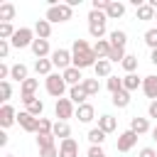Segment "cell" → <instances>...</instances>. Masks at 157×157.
Masks as SVG:
<instances>
[{
    "mask_svg": "<svg viewBox=\"0 0 157 157\" xmlns=\"http://www.w3.org/2000/svg\"><path fill=\"white\" fill-rule=\"evenodd\" d=\"M150 61L157 66V49H152V54H150Z\"/></svg>",
    "mask_w": 157,
    "mask_h": 157,
    "instance_id": "f907efd6",
    "label": "cell"
},
{
    "mask_svg": "<svg viewBox=\"0 0 157 157\" xmlns=\"http://www.w3.org/2000/svg\"><path fill=\"white\" fill-rule=\"evenodd\" d=\"M10 78H15V81L25 83V81H27V66H25V64H15V66H12V71H10Z\"/></svg>",
    "mask_w": 157,
    "mask_h": 157,
    "instance_id": "4316f807",
    "label": "cell"
},
{
    "mask_svg": "<svg viewBox=\"0 0 157 157\" xmlns=\"http://www.w3.org/2000/svg\"><path fill=\"white\" fill-rule=\"evenodd\" d=\"M37 147H39V150L54 147V135H42V132H37Z\"/></svg>",
    "mask_w": 157,
    "mask_h": 157,
    "instance_id": "d590c367",
    "label": "cell"
},
{
    "mask_svg": "<svg viewBox=\"0 0 157 157\" xmlns=\"http://www.w3.org/2000/svg\"><path fill=\"white\" fill-rule=\"evenodd\" d=\"M54 113H56V118H59V120H69V118H74V115H76V110H74L71 98H59V101H56V105H54Z\"/></svg>",
    "mask_w": 157,
    "mask_h": 157,
    "instance_id": "8992f818",
    "label": "cell"
},
{
    "mask_svg": "<svg viewBox=\"0 0 157 157\" xmlns=\"http://www.w3.org/2000/svg\"><path fill=\"white\" fill-rule=\"evenodd\" d=\"M93 52H96L98 59H108V54H110V42H108V39H98V42L93 44Z\"/></svg>",
    "mask_w": 157,
    "mask_h": 157,
    "instance_id": "7402d4cb",
    "label": "cell"
},
{
    "mask_svg": "<svg viewBox=\"0 0 157 157\" xmlns=\"http://www.w3.org/2000/svg\"><path fill=\"white\" fill-rule=\"evenodd\" d=\"M140 157H157V152H155L152 147H142V150H140Z\"/></svg>",
    "mask_w": 157,
    "mask_h": 157,
    "instance_id": "7dc6e473",
    "label": "cell"
},
{
    "mask_svg": "<svg viewBox=\"0 0 157 157\" xmlns=\"http://www.w3.org/2000/svg\"><path fill=\"white\" fill-rule=\"evenodd\" d=\"M52 135H54V137H61V140L71 137V128H69V123H66V120H56V123H54Z\"/></svg>",
    "mask_w": 157,
    "mask_h": 157,
    "instance_id": "ffe728a7",
    "label": "cell"
},
{
    "mask_svg": "<svg viewBox=\"0 0 157 157\" xmlns=\"http://www.w3.org/2000/svg\"><path fill=\"white\" fill-rule=\"evenodd\" d=\"M61 76H64L66 86H71V88H74V86H78V83L83 81V76H81V69H76V66H69V69H66Z\"/></svg>",
    "mask_w": 157,
    "mask_h": 157,
    "instance_id": "7c38bea8",
    "label": "cell"
},
{
    "mask_svg": "<svg viewBox=\"0 0 157 157\" xmlns=\"http://www.w3.org/2000/svg\"><path fill=\"white\" fill-rule=\"evenodd\" d=\"M69 98H71V103H76V105H83V103H86V98H88V93H86V91H83V86L78 83V86L69 88Z\"/></svg>",
    "mask_w": 157,
    "mask_h": 157,
    "instance_id": "e0dca14e",
    "label": "cell"
},
{
    "mask_svg": "<svg viewBox=\"0 0 157 157\" xmlns=\"http://www.w3.org/2000/svg\"><path fill=\"white\" fill-rule=\"evenodd\" d=\"M155 7L150 5V2H145V5H140L137 7V20H155Z\"/></svg>",
    "mask_w": 157,
    "mask_h": 157,
    "instance_id": "83f0119b",
    "label": "cell"
},
{
    "mask_svg": "<svg viewBox=\"0 0 157 157\" xmlns=\"http://www.w3.org/2000/svg\"><path fill=\"white\" fill-rule=\"evenodd\" d=\"M71 56H74L71 66H76V69H88V66H96L98 64V56H96L93 47H88L86 39H74Z\"/></svg>",
    "mask_w": 157,
    "mask_h": 157,
    "instance_id": "6da1fadb",
    "label": "cell"
},
{
    "mask_svg": "<svg viewBox=\"0 0 157 157\" xmlns=\"http://www.w3.org/2000/svg\"><path fill=\"white\" fill-rule=\"evenodd\" d=\"M142 91H145L147 98L157 101V76H145L142 78Z\"/></svg>",
    "mask_w": 157,
    "mask_h": 157,
    "instance_id": "4fadbf2b",
    "label": "cell"
},
{
    "mask_svg": "<svg viewBox=\"0 0 157 157\" xmlns=\"http://www.w3.org/2000/svg\"><path fill=\"white\" fill-rule=\"evenodd\" d=\"M15 120H17V113H15V108H12L10 103H5V105L0 108V125H2V128H10Z\"/></svg>",
    "mask_w": 157,
    "mask_h": 157,
    "instance_id": "8fae6325",
    "label": "cell"
},
{
    "mask_svg": "<svg viewBox=\"0 0 157 157\" xmlns=\"http://www.w3.org/2000/svg\"><path fill=\"white\" fill-rule=\"evenodd\" d=\"M145 44H147L150 49H157V27L145 32Z\"/></svg>",
    "mask_w": 157,
    "mask_h": 157,
    "instance_id": "ab89813d",
    "label": "cell"
},
{
    "mask_svg": "<svg viewBox=\"0 0 157 157\" xmlns=\"http://www.w3.org/2000/svg\"><path fill=\"white\" fill-rule=\"evenodd\" d=\"M125 56H128V54H125V49H115V47H110L108 61H110V64H115V61H118V64H123V59H125Z\"/></svg>",
    "mask_w": 157,
    "mask_h": 157,
    "instance_id": "836d02e7",
    "label": "cell"
},
{
    "mask_svg": "<svg viewBox=\"0 0 157 157\" xmlns=\"http://www.w3.org/2000/svg\"><path fill=\"white\" fill-rule=\"evenodd\" d=\"M81 86H83V91H86L88 96H96V93L101 91V83H98V78H83V81H81Z\"/></svg>",
    "mask_w": 157,
    "mask_h": 157,
    "instance_id": "f546056e",
    "label": "cell"
},
{
    "mask_svg": "<svg viewBox=\"0 0 157 157\" xmlns=\"http://www.w3.org/2000/svg\"><path fill=\"white\" fill-rule=\"evenodd\" d=\"M152 140H155V142H157V128H155V130H152Z\"/></svg>",
    "mask_w": 157,
    "mask_h": 157,
    "instance_id": "816d5d0a",
    "label": "cell"
},
{
    "mask_svg": "<svg viewBox=\"0 0 157 157\" xmlns=\"http://www.w3.org/2000/svg\"><path fill=\"white\" fill-rule=\"evenodd\" d=\"M130 130L135 132V135H145V132H150V123H147V118H130Z\"/></svg>",
    "mask_w": 157,
    "mask_h": 157,
    "instance_id": "9a60e30c",
    "label": "cell"
},
{
    "mask_svg": "<svg viewBox=\"0 0 157 157\" xmlns=\"http://www.w3.org/2000/svg\"><path fill=\"white\" fill-rule=\"evenodd\" d=\"M128 74H135V69H137V56H132V54H128L125 59H123V64H120Z\"/></svg>",
    "mask_w": 157,
    "mask_h": 157,
    "instance_id": "e575fe53",
    "label": "cell"
},
{
    "mask_svg": "<svg viewBox=\"0 0 157 157\" xmlns=\"http://www.w3.org/2000/svg\"><path fill=\"white\" fill-rule=\"evenodd\" d=\"M155 20H157V12H155Z\"/></svg>",
    "mask_w": 157,
    "mask_h": 157,
    "instance_id": "db71d44e",
    "label": "cell"
},
{
    "mask_svg": "<svg viewBox=\"0 0 157 157\" xmlns=\"http://www.w3.org/2000/svg\"><path fill=\"white\" fill-rule=\"evenodd\" d=\"M52 66H54L52 59H37V61H34V71H37V74H44V76L52 74Z\"/></svg>",
    "mask_w": 157,
    "mask_h": 157,
    "instance_id": "f1b7e54d",
    "label": "cell"
},
{
    "mask_svg": "<svg viewBox=\"0 0 157 157\" xmlns=\"http://www.w3.org/2000/svg\"><path fill=\"white\" fill-rule=\"evenodd\" d=\"M105 12H98V10H91L88 12V34L98 42V39H103V34H105Z\"/></svg>",
    "mask_w": 157,
    "mask_h": 157,
    "instance_id": "7a4b0ae2",
    "label": "cell"
},
{
    "mask_svg": "<svg viewBox=\"0 0 157 157\" xmlns=\"http://www.w3.org/2000/svg\"><path fill=\"white\" fill-rule=\"evenodd\" d=\"M12 17H15V5L12 2H2L0 5V20L2 22H10Z\"/></svg>",
    "mask_w": 157,
    "mask_h": 157,
    "instance_id": "4dcf8cb0",
    "label": "cell"
},
{
    "mask_svg": "<svg viewBox=\"0 0 157 157\" xmlns=\"http://www.w3.org/2000/svg\"><path fill=\"white\" fill-rule=\"evenodd\" d=\"M44 86H47V93L54 96L56 101H59V98L64 96V91H66V81H64L61 74H49L47 81H44Z\"/></svg>",
    "mask_w": 157,
    "mask_h": 157,
    "instance_id": "277c9868",
    "label": "cell"
},
{
    "mask_svg": "<svg viewBox=\"0 0 157 157\" xmlns=\"http://www.w3.org/2000/svg\"><path fill=\"white\" fill-rule=\"evenodd\" d=\"M32 54L37 59H47V54H49V39H34L32 42Z\"/></svg>",
    "mask_w": 157,
    "mask_h": 157,
    "instance_id": "5bb4252c",
    "label": "cell"
},
{
    "mask_svg": "<svg viewBox=\"0 0 157 157\" xmlns=\"http://www.w3.org/2000/svg\"><path fill=\"white\" fill-rule=\"evenodd\" d=\"M37 86H39V81H37V78H27V81L20 86V91H22V98H34V91H37Z\"/></svg>",
    "mask_w": 157,
    "mask_h": 157,
    "instance_id": "603a6c76",
    "label": "cell"
},
{
    "mask_svg": "<svg viewBox=\"0 0 157 157\" xmlns=\"http://www.w3.org/2000/svg\"><path fill=\"white\" fill-rule=\"evenodd\" d=\"M88 157H105V152L101 150V145H91V150H88Z\"/></svg>",
    "mask_w": 157,
    "mask_h": 157,
    "instance_id": "f6af8a7d",
    "label": "cell"
},
{
    "mask_svg": "<svg viewBox=\"0 0 157 157\" xmlns=\"http://www.w3.org/2000/svg\"><path fill=\"white\" fill-rule=\"evenodd\" d=\"M0 145H7V132H5V130L0 132Z\"/></svg>",
    "mask_w": 157,
    "mask_h": 157,
    "instance_id": "681fc988",
    "label": "cell"
},
{
    "mask_svg": "<svg viewBox=\"0 0 157 157\" xmlns=\"http://www.w3.org/2000/svg\"><path fill=\"white\" fill-rule=\"evenodd\" d=\"M42 110H44V103H42L39 98H37L34 103H29V105H27V113H29V115H34V118H42Z\"/></svg>",
    "mask_w": 157,
    "mask_h": 157,
    "instance_id": "74e56055",
    "label": "cell"
},
{
    "mask_svg": "<svg viewBox=\"0 0 157 157\" xmlns=\"http://www.w3.org/2000/svg\"><path fill=\"white\" fill-rule=\"evenodd\" d=\"M123 15H125V5H123V2H110L108 10H105V17H108V20H118V17H123Z\"/></svg>",
    "mask_w": 157,
    "mask_h": 157,
    "instance_id": "44dd1931",
    "label": "cell"
},
{
    "mask_svg": "<svg viewBox=\"0 0 157 157\" xmlns=\"http://www.w3.org/2000/svg\"><path fill=\"white\" fill-rule=\"evenodd\" d=\"M71 61H74V56H71V52L69 49H56V52H52V64L54 66H59V69H69L71 66Z\"/></svg>",
    "mask_w": 157,
    "mask_h": 157,
    "instance_id": "9c48e42d",
    "label": "cell"
},
{
    "mask_svg": "<svg viewBox=\"0 0 157 157\" xmlns=\"http://www.w3.org/2000/svg\"><path fill=\"white\" fill-rule=\"evenodd\" d=\"M137 86H142V81L137 78V74H128V76L123 78V88H125V91H135Z\"/></svg>",
    "mask_w": 157,
    "mask_h": 157,
    "instance_id": "1f68e13d",
    "label": "cell"
},
{
    "mask_svg": "<svg viewBox=\"0 0 157 157\" xmlns=\"http://www.w3.org/2000/svg\"><path fill=\"white\" fill-rule=\"evenodd\" d=\"M5 157H15V155H5Z\"/></svg>",
    "mask_w": 157,
    "mask_h": 157,
    "instance_id": "f5cc1de1",
    "label": "cell"
},
{
    "mask_svg": "<svg viewBox=\"0 0 157 157\" xmlns=\"http://www.w3.org/2000/svg\"><path fill=\"white\" fill-rule=\"evenodd\" d=\"M39 157H59L56 145H54V147H44V150H39Z\"/></svg>",
    "mask_w": 157,
    "mask_h": 157,
    "instance_id": "7bdbcfd3",
    "label": "cell"
},
{
    "mask_svg": "<svg viewBox=\"0 0 157 157\" xmlns=\"http://www.w3.org/2000/svg\"><path fill=\"white\" fill-rule=\"evenodd\" d=\"M17 123H20V128H22V130H27V132H39V118L29 115L27 110L17 113Z\"/></svg>",
    "mask_w": 157,
    "mask_h": 157,
    "instance_id": "52a82bcc",
    "label": "cell"
},
{
    "mask_svg": "<svg viewBox=\"0 0 157 157\" xmlns=\"http://www.w3.org/2000/svg\"><path fill=\"white\" fill-rule=\"evenodd\" d=\"M71 15H74V7L71 5H66V2H61V5H52V7H47V22H66V20H71Z\"/></svg>",
    "mask_w": 157,
    "mask_h": 157,
    "instance_id": "3957f363",
    "label": "cell"
},
{
    "mask_svg": "<svg viewBox=\"0 0 157 157\" xmlns=\"http://www.w3.org/2000/svg\"><path fill=\"white\" fill-rule=\"evenodd\" d=\"M93 115H96V110H93V105H91V103H83V105H78V108H76V118H78L81 123H91V120H93Z\"/></svg>",
    "mask_w": 157,
    "mask_h": 157,
    "instance_id": "ac0fdd59",
    "label": "cell"
},
{
    "mask_svg": "<svg viewBox=\"0 0 157 157\" xmlns=\"http://www.w3.org/2000/svg\"><path fill=\"white\" fill-rule=\"evenodd\" d=\"M52 130H54V123L47 120V118H39V132L42 135H52Z\"/></svg>",
    "mask_w": 157,
    "mask_h": 157,
    "instance_id": "b9f144b4",
    "label": "cell"
},
{
    "mask_svg": "<svg viewBox=\"0 0 157 157\" xmlns=\"http://www.w3.org/2000/svg\"><path fill=\"white\" fill-rule=\"evenodd\" d=\"M15 32H17V29H15L10 22H2V25H0V39H12Z\"/></svg>",
    "mask_w": 157,
    "mask_h": 157,
    "instance_id": "8d00e7d4",
    "label": "cell"
},
{
    "mask_svg": "<svg viewBox=\"0 0 157 157\" xmlns=\"http://www.w3.org/2000/svg\"><path fill=\"white\" fill-rule=\"evenodd\" d=\"M110 47H115V49H125V44H128V34L123 32V29H115V32H110Z\"/></svg>",
    "mask_w": 157,
    "mask_h": 157,
    "instance_id": "d6986e66",
    "label": "cell"
},
{
    "mask_svg": "<svg viewBox=\"0 0 157 157\" xmlns=\"http://www.w3.org/2000/svg\"><path fill=\"white\" fill-rule=\"evenodd\" d=\"M108 91H110V93H118V91H123V78H118V76H110V78H108Z\"/></svg>",
    "mask_w": 157,
    "mask_h": 157,
    "instance_id": "60d3db41",
    "label": "cell"
},
{
    "mask_svg": "<svg viewBox=\"0 0 157 157\" xmlns=\"http://www.w3.org/2000/svg\"><path fill=\"white\" fill-rule=\"evenodd\" d=\"M113 105L115 108H128L130 105V91H118V93H113Z\"/></svg>",
    "mask_w": 157,
    "mask_h": 157,
    "instance_id": "cb8c5ba5",
    "label": "cell"
},
{
    "mask_svg": "<svg viewBox=\"0 0 157 157\" xmlns=\"http://www.w3.org/2000/svg\"><path fill=\"white\" fill-rule=\"evenodd\" d=\"M103 140H105V132H103L101 128L88 130V142H91V145H103Z\"/></svg>",
    "mask_w": 157,
    "mask_h": 157,
    "instance_id": "d6a6232c",
    "label": "cell"
},
{
    "mask_svg": "<svg viewBox=\"0 0 157 157\" xmlns=\"http://www.w3.org/2000/svg\"><path fill=\"white\" fill-rule=\"evenodd\" d=\"M10 54V42L7 39H0V59H5Z\"/></svg>",
    "mask_w": 157,
    "mask_h": 157,
    "instance_id": "ee69618b",
    "label": "cell"
},
{
    "mask_svg": "<svg viewBox=\"0 0 157 157\" xmlns=\"http://www.w3.org/2000/svg\"><path fill=\"white\" fill-rule=\"evenodd\" d=\"M32 42H34V29H29V27H20V29L15 32V37L10 39V44L17 47V49H22V47H32Z\"/></svg>",
    "mask_w": 157,
    "mask_h": 157,
    "instance_id": "5b68a950",
    "label": "cell"
},
{
    "mask_svg": "<svg viewBox=\"0 0 157 157\" xmlns=\"http://www.w3.org/2000/svg\"><path fill=\"white\" fill-rule=\"evenodd\" d=\"M98 128L108 135V132H113V130L118 128V123H115V118H113V115H101V118H98Z\"/></svg>",
    "mask_w": 157,
    "mask_h": 157,
    "instance_id": "d4e9b609",
    "label": "cell"
},
{
    "mask_svg": "<svg viewBox=\"0 0 157 157\" xmlns=\"http://www.w3.org/2000/svg\"><path fill=\"white\" fill-rule=\"evenodd\" d=\"M34 34H37V39H49V34H52V22L37 20V22H34Z\"/></svg>",
    "mask_w": 157,
    "mask_h": 157,
    "instance_id": "2e32d148",
    "label": "cell"
},
{
    "mask_svg": "<svg viewBox=\"0 0 157 157\" xmlns=\"http://www.w3.org/2000/svg\"><path fill=\"white\" fill-rule=\"evenodd\" d=\"M10 71H12V66H7V64H0V81H7Z\"/></svg>",
    "mask_w": 157,
    "mask_h": 157,
    "instance_id": "bcb514c9",
    "label": "cell"
},
{
    "mask_svg": "<svg viewBox=\"0 0 157 157\" xmlns=\"http://www.w3.org/2000/svg\"><path fill=\"white\" fill-rule=\"evenodd\" d=\"M10 96H12V86H10V81H0V101H10Z\"/></svg>",
    "mask_w": 157,
    "mask_h": 157,
    "instance_id": "f35d334b",
    "label": "cell"
},
{
    "mask_svg": "<svg viewBox=\"0 0 157 157\" xmlns=\"http://www.w3.org/2000/svg\"><path fill=\"white\" fill-rule=\"evenodd\" d=\"M147 113H150V118H157V101H152V103H150Z\"/></svg>",
    "mask_w": 157,
    "mask_h": 157,
    "instance_id": "c3c4849f",
    "label": "cell"
},
{
    "mask_svg": "<svg viewBox=\"0 0 157 157\" xmlns=\"http://www.w3.org/2000/svg\"><path fill=\"white\" fill-rule=\"evenodd\" d=\"M137 137H140V135H135L132 130H125V132H120V137H118V142H115L118 152H130V150L135 147Z\"/></svg>",
    "mask_w": 157,
    "mask_h": 157,
    "instance_id": "ba28073f",
    "label": "cell"
},
{
    "mask_svg": "<svg viewBox=\"0 0 157 157\" xmlns=\"http://www.w3.org/2000/svg\"><path fill=\"white\" fill-rule=\"evenodd\" d=\"M59 157H78V142H76L74 137L61 140V145H59Z\"/></svg>",
    "mask_w": 157,
    "mask_h": 157,
    "instance_id": "30bf717a",
    "label": "cell"
},
{
    "mask_svg": "<svg viewBox=\"0 0 157 157\" xmlns=\"http://www.w3.org/2000/svg\"><path fill=\"white\" fill-rule=\"evenodd\" d=\"M110 66H113V64H110L108 59H98V64L93 66V71H96V78H98V76H105V78H110Z\"/></svg>",
    "mask_w": 157,
    "mask_h": 157,
    "instance_id": "484cf974",
    "label": "cell"
}]
</instances>
